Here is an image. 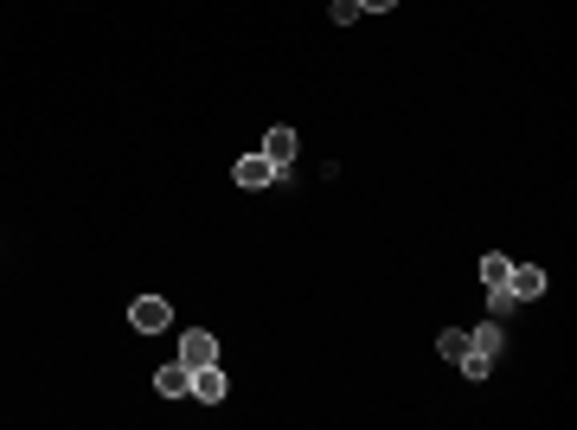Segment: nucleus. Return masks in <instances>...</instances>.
<instances>
[{
	"mask_svg": "<svg viewBox=\"0 0 577 430\" xmlns=\"http://www.w3.org/2000/svg\"><path fill=\"white\" fill-rule=\"evenodd\" d=\"M128 321H135L141 334H161V328H174V309H167L161 296H135V302H128Z\"/></svg>",
	"mask_w": 577,
	"mask_h": 430,
	"instance_id": "f257e3e1",
	"label": "nucleus"
},
{
	"mask_svg": "<svg viewBox=\"0 0 577 430\" xmlns=\"http://www.w3.org/2000/svg\"><path fill=\"white\" fill-rule=\"evenodd\" d=\"M180 360L186 367H212V360H219V340H212L205 328H186L180 334Z\"/></svg>",
	"mask_w": 577,
	"mask_h": 430,
	"instance_id": "f03ea898",
	"label": "nucleus"
},
{
	"mask_svg": "<svg viewBox=\"0 0 577 430\" xmlns=\"http://www.w3.org/2000/svg\"><path fill=\"white\" fill-rule=\"evenodd\" d=\"M186 398H199V405H219V398H225V373H219V360H212V367H193Z\"/></svg>",
	"mask_w": 577,
	"mask_h": 430,
	"instance_id": "7ed1b4c3",
	"label": "nucleus"
},
{
	"mask_svg": "<svg viewBox=\"0 0 577 430\" xmlns=\"http://www.w3.org/2000/svg\"><path fill=\"white\" fill-rule=\"evenodd\" d=\"M507 290H514V302L545 296V270H539V263H514V270H507Z\"/></svg>",
	"mask_w": 577,
	"mask_h": 430,
	"instance_id": "20e7f679",
	"label": "nucleus"
},
{
	"mask_svg": "<svg viewBox=\"0 0 577 430\" xmlns=\"http://www.w3.org/2000/svg\"><path fill=\"white\" fill-rule=\"evenodd\" d=\"M270 180H282V167H276L270 155H244V161H238V186L257 193V186H270Z\"/></svg>",
	"mask_w": 577,
	"mask_h": 430,
	"instance_id": "39448f33",
	"label": "nucleus"
},
{
	"mask_svg": "<svg viewBox=\"0 0 577 430\" xmlns=\"http://www.w3.org/2000/svg\"><path fill=\"white\" fill-rule=\"evenodd\" d=\"M186 386H193V367H186V360H167V367L155 373V392H161V398H186Z\"/></svg>",
	"mask_w": 577,
	"mask_h": 430,
	"instance_id": "423d86ee",
	"label": "nucleus"
},
{
	"mask_svg": "<svg viewBox=\"0 0 577 430\" xmlns=\"http://www.w3.org/2000/svg\"><path fill=\"white\" fill-rule=\"evenodd\" d=\"M468 347H475V353H487V360H500V347H507V340H500V321L468 328Z\"/></svg>",
	"mask_w": 577,
	"mask_h": 430,
	"instance_id": "0eeeda50",
	"label": "nucleus"
},
{
	"mask_svg": "<svg viewBox=\"0 0 577 430\" xmlns=\"http://www.w3.org/2000/svg\"><path fill=\"white\" fill-rule=\"evenodd\" d=\"M263 155H270L276 167H288V155H296V129H270V135H263Z\"/></svg>",
	"mask_w": 577,
	"mask_h": 430,
	"instance_id": "6e6552de",
	"label": "nucleus"
},
{
	"mask_svg": "<svg viewBox=\"0 0 577 430\" xmlns=\"http://www.w3.org/2000/svg\"><path fill=\"white\" fill-rule=\"evenodd\" d=\"M507 270H514V257H481V282H487V290H500V282H507Z\"/></svg>",
	"mask_w": 577,
	"mask_h": 430,
	"instance_id": "1a4fd4ad",
	"label": "nucleus"
},
{
	"mask_svg": "<svg viewBox=\"0 0 577 430\" xmlns=\"http://www.w3.org/2000/svg\"><path fill=\"white\" fill-rule=\"evenodd\" d=\"M514 309H520V302H514V290H507V282H500V290H487V315H494V321H507Z\"/></svg>",
	"mask_w": 577,
	"mask_h": 430,
	"instance_id": "9d476101",
	"label": "nucleus"
},
{
	"mask_svg": "<svg viewBox=\"0 0 577 430\" xmlns=\"http://www.w3.org/2000/svg\"><path fill=\"white\" fill-rule=\"evenodd\" d=\"M443 360H462V353H468V328H443Z\"/></svg>",
	"mask_w": 577,
	"mask_h": 430,
	"instance_id": "9b49d317",
	"label": "nucleus"
},
{
	"mask_svg": "<svg viewBox=\"0 0 577 430\" xmlns=\"http://www.w3.org/2000/svg\"><path fill=\"white\" fill-rule=\"evenodd\" d=\"M327 14H334V26H353V20H359V0H334Z\"/></svg>",
	"mask_w": 577,
	"mask_h": 430,
	"instance_id": "f8f14e48",
	"label": "nucleus"
},
{
	"mask_svg": "<svg viewBox=\"0 0 577 430\" xmlns=\"http://www.w3.org/2000/svg\"><path fill=\"white\" fill-rule=\"evenodd\" d=\"M398 0H359V14H392Z\"/></svg>",
	"mask_w": 577,
	"mask_h": 430,
	"instance_id": "ddd939ff",
	"label": "nucleus"
}]
</instances>
